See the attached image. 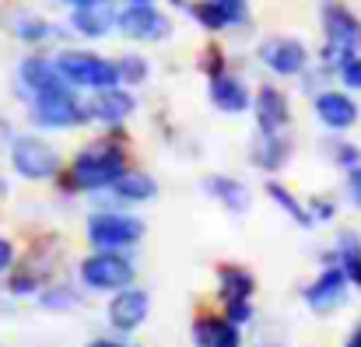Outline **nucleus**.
Returning a JSON list of instances; mask_svg holds the SVG:
<instances>
[{"label":"nucleus","instance_id":"aec40b11","mask_svg":"<svg viewBox=\"0 0 361 347\" xmlns=\"http://www.w3.org/2000/svg\"><path fill=\"white\" fill-rule=\"evenodd\" d=\"M113 190L126 200H147V197H154V179L144 176V172H120Z\"/></svg>","mask_w":361,"mask_h":347},{"label":"nucleus","instance_id":"72a5a7b5","mask_svg":"<svg viewBox=\"0 0 361 347\" xmlns=\"http://www.w3.org/2000/svg\"><path fill=\"white\" fill-rule=\"evenodd\" d=\"M348 347H361V327L351 334V341H348Z\"/></svg>","mask_w":361,"mask_h":347},{"label":"nucleus","instance_id":"f8f14e48","mask_svg":"<svg viewBox=\"0 0 361 347\" xmlns=\"http://www.w3.org/2000/svg\"><path fill=\"white\" fill-rule=\"evenodd\" d=\"M316 113H319V119H323L330 130H348V126H355V119H358V106H355L348 95H341V92H326V95L316 99Z\"/></svg>","mask_w":361,"mask_h":347},{"label":"nucleus","instance_id":"7ed1b4c3","mask_svg":"<svg viewBox=\"0 0 361 347\" xmlns=\"http://www.w3.org/2000/svg\"><path fill=\"white\" fill-rule=\"evenodd\" d=\"M323 32H326V46H334L348 56H355L361 49V18L348 4L330 0L323 7Z\"/></svg>","mask_w":361,"mask_h":347},{"label":"nucleus","instance_id":"1a4fd4ad","mask_svg":"<svg viewBox=\"0 0 361 347\" xmlns=\"http://www.w3.org/2000/svg\"><path fill=\"white\" fill-rule=\"evenodd\" d=\"M259 56H263V63H267L274 74H281V78H295V74H302L305 63H309L305 46H302L298 39H284V35L267 39L263 49H259Z\"/></svg>","mask_w":361,"mask_h":347},{"label":"nucleus","instance_id":"5701e85b","mask_svg":"<svg viewBox=\"0 0 361 347\" xmlns=\"http://www.w3.org/2000/svg\"><path fill=\"white\" fill-rule=\"evenodd\" d=\"M207 190H211V193H218L232 211H245V207H249V193H245V186L232 183V179H211V183H207Z\"/></svg>","mask_w":361,"mask_h":347},{"label":"nucleus","instance_id":"a211bd4d","mask_svg":"<svg viewBox=\"0 0 361 347\" xmlns=\"http://www.w3.org/2000/svg\"><path fill=\"white\" fill-rule=\"evenodd\" d=\"M133 109V99L126 95V92H99V99L88 106V113L95 116V119H106V123H120L123 116H130Z\"/></svg>","mask_w":361,"mask_h":347},{"label":"nucleus","instance_id":"7c9ffc66","mask_svg":"<svg viewBox=\"0 0 361 347\" xmlns=\"http://www.w3.org/2000/svg\"><path fill=\"white\" fill-rule=\"evenodd\" d=\"M337 162H341V165H355V162H358V151H355L351 144H341V151H337Z\"/></svg>","mask_w":361,"mask_h":347},{"label":"nucleus","instance_id":"b1692460","mask_svg":"<svg viewBox=\"0 0 361 347\" xmlns=\"http://www.w3.org/2000/svg\"><path fill=\"white\" fill-rule=\"evenodd\" d=\"M53 35H56V25H49L46 18H25V21H18V39H25V42H46Z\"/></svg>","mask_w":361,"mask_h":347},{"label":"nucleus","instance_id":"412c9836","mask_svg":"<svg viewBox=\"0 0 361 347\" xmlns=\"http://www.w3.org/2000/svg\"><path fill=\"white\" fill-rule=\"evenodd\" d=\"M186 11L204 25V28H211V32H221V28H228V18H225V11L214 4V0H190L186 4Z\"/></svg>","mask_w":361,"mask_h":347},{"label":"nucleus","instance_id":"f3484780","mask_svg":"<svg viewBox=\"0 0 361 347\" xmlns=\"http://www.w3.org/2000/svg\"><path fill=\"white\" fill-rule=\"evenodd\" d=\"M211 99H214V106L225 109V113H242V109L249 106V92L242 88V81L228 78V74H218V78L211 81Z\"/></svg>","mask_w":361,"mask_h":347},{"label":"nucleus","instance_id":"cd10ccee","mask_svg":"<svg viewBox=\"0 0 361 347\" xmlns=\"http://www.w3.org/2000/svg\"><path fill=\"white\" fill-rule=\"evenodd\" d=\"M341 78H344V85H348V88H361V56L358 53L341 67Z\"/></svg>","mask_w":361,"mask_h":347},{"label":"nucleus","instance_id":"c85d7f7f","mask_svg":"<svg viewBox=\"0 0 361 347\" xmlns=\"http://www.w3.org/2000/svg\"><path fill=\"white\" fill-rule=\"evenodd\" d=\"M200 63H204V71H207L211 78H218V74H221L225 56H221V49H218V46H207V49H204V56H200Z\"/></svg>","mask_w":361,"mask_h":347},{"label":"nucleus","instance_id":"f257e3e1","mask_svg":"<svg viewBox=\"0 0 361 347\" xmlns=\"http://www.w3.org/2000/svg\"><path fill=\"white\" fill-rule=\"evenodd\" d=\"M123 154L120 147L113 144H95L88 151L78 154L74 162V186L78 190H102V186H113L116 176H120Z\"/></svg>","mask_w":361,"mask_h":347},{"label":"nucleus","instance_id":"f704fd0d","mask_svg":"<svg viewBox=\"0 0 361 347\" xmlns=\"http://www.w3.org/2000/svg\"><path fill=\"white\" fill-rule=\"evenodd\" d=\"M92 347H123V344H109V341H95Z\"/></svg>","mask_w":361,"mask_h":347},{"label":"nucleus","instance_id":"393cba45","mask_svg":"<svg viewBox=\"0 0 361 347\" xmlns=\"http://www.w3.org/2000/svg\"><path fill=\"white\" fill-rule=\"evenodd\" d=\"M267 193H270V197H274V200H277V204H281V207H284V211L298 221V225H309V221H312V214H309V211H302V207H298V200H295V197H291L281 183H270V186H267Z\"/></svg>","mask_w":361,"mask_h":347},{"label":"nucleus","instance_id":"4be33fe9","mask_svg":"<svg viewBox=\"0 0 361 347\" xmlns=\"http://www.w3.org/2000/svg\"><path fill=\"white\" fill-rule=\"evenodd\" d=\"M284 158H288V147H284L274 133H263V140H259L256 151H252V162L263 165V169H277Z\"/></svg>","mask_w":361,"mask_h":347},{"label":"nucleus","instance_id":"6e6552de","mask_svg":"<svg viewBox=\"0 0 361 347\" xmlns=\"http://www.w3.org/2000/svg\"><path fill=\"white\" fill-rule=\"evenodd\" d=\"M144 235V225L137 218H120V214H99L88 221V238L102 249H123L133 245Z\"/></svg>","mask_w":361,"mask_h":347},{"label":"nucleus","instance_id":"9b49d317","mask_svg":"<svg viewBox=\"0 0 361 347\" xmlns=\"http://www.w3.org/2000/svg\"><path fill=\"white\" fill-rule=\"evenodd\" d=\"M147 319V295L144 291H120L116 298H113V305H109V323L123 330V334H130V330H137L140 323Z\"/></svg>","mask_w":361,"mask_h":347},{"label":"nucleus","instance_id":"6ab92c4d","mask_svg":"<svg viewBox=\"0 0 361 347\" xmlns=\"http://www.w3.org/2000/svg\"><path fill=\"white\" fill-rule=\"evenodd\" d=\"M218 277H221V298L225 302H249V295L256 288V281H252L249 270H242V267H221Z\"/></svg>","mask_w":361,"mask_h":347},{"label":"nucleus","instance_id":"c9c22d12","mask_svg":"<svg viewBox=\"0 0 361 347\" xmlns=\"http://www.w3.org/2000/svg\"><path fill=\"white\" fill-rule=\"evenodd\" d=\"M130 4H154V0H130Z\"/></svg>","mask_w":361,"mask_h":347},{"label":"nucleus","instance_id":"0eeeda50","mask_svg":"<svg viewBox=\"0 0 361 347\" xmlns=\"http://www.w3.org/2000/svg\"><path fill=\"white\" fill-rule=\"evenodd\" d=\"M35 123H42V126H78V123H85V109L71 99V92L67 88H53V92H35Z\"/></svg>","mask_w":361,"mask_h":347},{"label":"nucleus","instance_id":"2eb2a0df","mask_svg":"<svg viewBox=\"0 0 361 347\" xmlns=\"http://www.w3.org/2000/svg\"><path fill=\"white\" fill-rule=\"evenodd\" d=\"M193 341L197 347H239V330L232 319H197L193 323Z\"/></svg>","mask_w":361,"mask_h":347},{"label":"nucleus","instance_id":"2f4dec72","mask_svg":"<svg viewBox=\"0 0 361 347\" xmlns=\"http://www.w3.org/2000/svg\"><path fill=\"white\" fill-rule=\"evenodd\" d=\"M348 186H351V197H355V204H361V169H351V176H348Z\"/></svg>","mask_w":361,"mask_h":347},{"label":"nucleus","instance_id":"4468645a","mask_svg":"<svg viewBox=\"0 0 361 347\" xmlns=\"http://www.w3.org/2000/svg\"><path fill=\"white\" fill-rule=\"evenodd\" d=\"M288 99L277 92V88H263L259 95H256V119H259V130L263 133H277L284 123H288Z\"/></svg>","mask_w":361,"mask_h":347},{"label":"nucleus","instance_id":"473e14b6","mask_svg":"<svg viewBox=\"0 0 361 347\" xmlns=\"http://www.w3.org/2000/svg\"><path fill=\"white\" fill-rule=\"evenodd\" d=\"M11 260H14V249H11V242H4V238H0V270H7V267H11Z\"/></svg>","mask_w":361,"mask_h":347},{"label":"nucleus","instance_id":"ddd939ff","mask_svg":"<svg viewBox=\"0 0 361 347\" xmlns=\"http://www.w3.org/2000/svg\"><path fill=\"white\" fill-rule=\"evenodd\" d=\"M344 284H348V274H344V270H326L312 288H305V302H309L312 309L326 312V309H334V305L344 298Z\"/></svg>","mask_w":361,"mask_h":347},{"label":"nucleus","instance_id":"c756f323","mask_svg":"<svg viewBox=\"0 0 361 347\" xmlns=\"http://www.w3.org/2000/svg\"><path fill=\"white\" fill-rule=\"evenodd\" d=\"M228 319L232 323H245L249 319V302H228Z\"/></svg>","mask_w":361,"mask_h":347},{"label":"nucleus","instance_id":"f03ea898","mask_svg":"<svg viewBox=\"0 0 361 347\" xmlns=\"http://www.w3.org/2000/svg\"><path fill=\"white\" fill-rule=\"evenodd\" d=\"M56 67L67 81L74 85H92V88H116L120 78V63H109L95 53H81V49H67L56 56Z\"/></svg>","mask_w":361,"mask_h":347},{"label":"nucleus","instance_id":"dca6fc26","mask_svg":"<svg viewBox=\"0 0 361 347\" xmlns=\"http://www.w3.org/2000/svg\"><path fill=\"white\" fill-rule=\"evenodd\" d=\"M21 78H25V85L32 88V92H53V88H63L60 85V67H56V60H42V56H28L25 63H21Z\"/></svg>","mask_w":361,"mask_h":347},{"label":"nucleus","instance_id":"39448f33","mask_svg":"<svg viewBox=\"0 0 361 347\" xmlns=\"http://www.w3.org/2000/svg\"><path fill=\"white\" fill-rule=\"evenodd\" d=\"M81 281L95 291H116L133 281V267H130V260H123L116 252H99L81 263Z\"/></svg>","mask_w":361,"mask_h":347},{"label":"nucleus","instance_id":"bb28decb","mask_svg":"<svg viewBox=\"0 0 361 347\" xmlns=\"http://www.w3.org/2000/svg\"><path fill=\"white\" fill-rule=\"evenodd\" d=\"M120 78L123 81H133V85H137V81H144V78H147L144 60H140V56H123L120 60Z\"/></svg>","mask_w":361,"mask_h":347},{"label":"nucleus","instance_id":"423d86ee","mask_svg":"<svg viewBox=\"0 0 361 347\" xmlns=\"http://www.w3.org/2000/svg\"><path fill=\"white\" fill-rule=\"evenodd\" d=\"M116 28L126 39H165L172 25L154 4H126L116 14Z\"/></svg>","mask_w":361,"mask_h":347},{"label":"nucleus","instance_id":"20e7f679","mask_svg":"<svg viewBox=\"0 0 361 347\" xmlns=\"http://www.w3.org/2000/svg\"><path fill=\"white\" fill-rule=\"evenodd\" d=\"M11 162H14L18 176H25V179H49V176H56V169H60L56 151H53L46 140H39V137H21V140H14Z\"/></svg>","mask_w":361,"mask_h":347},{"label":"nucleus","instance_id":"9d476101","mask_svg":"<svg viewBox=\"0 0 361 347\" xmlns=\"http://www.w3.org/2000/svg\"><path fill=\"white\" fill-rule=\"evenodd\" d=\"M116 14H120V11H116L113 0H95V4L74 7L71 25H74V32L85 35V39H102V35H109V32L116 28Z\"/></svg>","mask_w":361,"mask_h":347},{"label":"nucleus","instance_id":"a878e982","mask_svg":"<svg viewBox=\"0 0 361 347\" xmlns=\"http://www.w3.org/2000/svg\"><path fill=\"white\" fill-rule=\"evenodd\" d=\"M214 4L225 11L228 28H232V25H245V21H249V0H214Z\"/></svg>","mask_w":361,"mask_h":347}]
</instances>
